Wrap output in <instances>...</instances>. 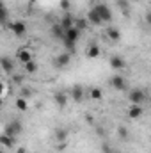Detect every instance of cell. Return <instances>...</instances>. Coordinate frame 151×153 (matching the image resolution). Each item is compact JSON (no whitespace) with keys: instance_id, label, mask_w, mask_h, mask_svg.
Masks as SVG:
<instances>
[{"instance_id":"e0dca14e","label":"cell","mask_w":151,"mask_h":153,"mask_svg":"<svg viewBox=\"0 0 151 153\" xmlns=\"http://www.w3.org/2000/svg\"><path fill=\"white\" fill-rule=\"evenodd\" d=\"M80 34H82V30H78L76 27H71V29H68V30H66V39H64V41L76 43V41L80 39Z\"/></svg>"},{"instance_id":"5bb4252c","label":"cell","mask_w":151,"mask_h":153,"mask_svg":"<svg viewBox=\"0 0 151 153\" xmlns=\"http://www.w3.org/2000/svg\"><path fill=\"white\" fill-rule=\"evenodd\" d=\"M0 66H2L4 73H7V75L14 73V61H13V59H9V57H2V59H0Z\"/></svg>"},{"instance_id":"2e32d148","label":"cell","mask_w":151,"mask_h":153,"mask_svg":"<svg viewBox=\"0 0 151 153\" xmlns=\"http://www.w3.org/2000/svg\"><path fill=\"white\" fill-rule=\"evenodd\" d=\"M52 36H53L55 39H59V41H64V39H66V30L62 29L61 23L52 25Z\"/></svg>"},{"instance_id":"30bf717a","label":"cell","mask_w":151,"mask_h":153,"mask_svg":"<svg viewBox=\"0 0 151 153\" xmlns=\"http://www.w3.org/2000/svg\"><path fill=\"white\" fill-rule=\"evenodd\" d=\"M100 55H101V48H100V45L91 43V45L87 46V50H85V57H87V59H98Z\"/></svg>"},{"instance_id":"ac0fdd59","label":"cell","mask_w":151,"mask_h":153,"mask_svg":"<svg viewBox=\"0 0 151 153\" xmlns=\"http://www.w3.org/2000/svg\"><path fill=\"white\" fill-rule=\"evenodd\" d=\"M14 107H16V111H20V112H27V111H29V100L23 98V96H18L16 102H14Z\"/></svg>"},{"instance_id":"d6a6232c","label":"cell","mask_w":151,"mask_h":153,"mask_svg":"<svg viewBox=\"0 0 151 153\" xmlns=\"http://www.w3.org/2000/svg\"><path fill=\"white\" fill-rule=\"evenodd\" d=\"M144 20H146V23H148V25L151 27V11H148V13H146V16H144Z\"/></svg>"},{"instance_id":"4dcf8cb0","label":"cell","mask_w":151,"mask_h":153,"mask_svg":"<svg viewBox=\"0 0 151 153\" xmlns=\"http://www.w3.org/2000/svg\"><path fill=\"white\" fill-rule=\"evenodd\" d=\"M68 148V141H64V143H57V152H64Z\"/></svg>"},{"instance_id":"277c9868","label":"cell","mask_w":151,"mask_h":153,"mask_svg":"<svg viewBox=\"0 0 151 153\" xmlns=\"http://www.w3.org/2000/svg\"><path fill=\"white\" fill-rule=\"evenodd\" d=\"M94 9H96L98 14L101 16L103 23H110V22H112V11H110V7H109L107 4H96Z\"/></svg>"},{"instance_id":"603a6c76","label":"cell","mask_w":151,"mask_h":153,"mask_svg":"<svg viewBox=\"0 0 151 153\" xmlns=\"http://www.w3.org/2000/svg\"><path fill=\"white\" fill-rule=\"evenodd\" d=\"M115 5L119 7V11L124 14V16H128L130 14V7H128V0H115Z\"/></svg>"},{"instance_id":"44dd1931","label":"cell","mask_w":151,"mask_h":153,"mask_svg":"<svg viewBox=\"0 0 151 153\" xmlns=\"http://www.w3.org/2000/svg\"><path fill=\"white\" fill-rule=\"evenodd\" d=\"M107 38L110 39V41H114V43L119 41V39H121V30L115 29V27H109V29H107Z\"/></svg>"},{"instance_id":"484cf974","label":"cell","mask_w":151,"mask_h":153,"mask_svg":"<svg viewBox=\"0 0 151 153\" xmlns=\"http://www.w3.org/2000/svg\"><path fill=\"white\" fill-rule=\"evenodd\" d=\"M117 135H119L121 141H128V137H130L128 128H126V126H119V128H117Z\"/></svg>"},{"instance_id":"9a60e30c","label":"cell","mask_w":151,"mask_h":153,"mask_svg":"<svg viewBox=\"0 0 151 153\" xmlns=\"http://www.w3.org/2000/svg\"><path fill=\"white\" fill-rule=\"evenodd\" d=\"M142 114H144V109H142V105H132V107L128 109V112H126L128 119H139Z\"/></svg>"},{"instance_id":"d4e9b609","label":"cell","mask_w":151,"mask_h":153,"mask_svg":"<svg viewBox=\"0 0 151 153\" xmlns=\"http://www.w3.org/2000/svg\"><path fill=\"white\" fill-rule=\"evenodd\" d=\"M23 66H25V71H27L29 75H32V73L38 71V62H36V61H30V62H27V64H23Z\"/></svg>"},{"instance_id":"7a4b0ae2","label":"cell","mask_w":151,"mask_h":153,"mask_svg":"<svg viewBox=\"0 0 151 153\" xmlns=\"http://www.w3.org/2000/svg\"><path fill=\"white\" fill-rule=\"evenodd\" d=\"M70 64H71V53H70V52H62V53L55 55V59H53V66H55L57 70L68 68Z\"/></svg>"},{"instance_id":"d6986e66","label":"cell","mask_w":151,"mask_h":153,"mask_svg":"<svg viewBox=\"0 0 151 153\" xmlns=\"http://www.w3.org/2000/svg\"><path fill=\"white\" fill-rule=\"evenodd\" d=\"M0 144H2L4 148H14L16 137H11V135H7V134H2V135H0Z\"/></svg>"},{"instance_id":"e575fe53","label":"cell","mask_w":151,"mask_h":153,"mask_svg":"<svg viewBox=\"0 0 151 153\" xmlns=\"http://www.w3.org/2000/svg\"><path fill=\"white\" fill-rule=\"evenodd\" d=\"M85 119H87V123H89V125H93V123H94V119H93V116H91V114H85Z\"/></svg>"},{"instance_id":"83f0119b","label":"cell","mask_w":151,"mask_h":153,"mask_svg":"<svg viewBox=\"0 0 151 153\" xmlns=\"http://www.w3.org/2000/svg\"><path fill=\"white\" fill-rule=\"evenodd\" d=\"M64 43V46H66V52H70L71 55H75L76 52V43H71V41H62Z\"/></svg>"},{"instance_id":"8fae6325","label":"cell","mask_w":151,"mask_h":153,"mask_svg":"<svg viewBox=\"0 0 151 153\" xmlns=\"http://www.w3.org/2000/svg\"><path fill=\"white\" fill-rule=\"evenodd\" d=\"M75 20H76V18L73 16V14H71V13H64L59 23L62 25V29H64V30H68V29H71V27H75Z\"/></svg>"},{"instance_id":"4fadbf2b","label":"cell","mask_w":151,"mask_h":153,"mask_svg":"<svg viewBox=\"0 0 151 153\" xmlns=\"http://www.w3.org/2000/svg\"><path fill=\"white\" fill-rule=\"evenodd\" d=\"M109 64H110L112 70H124L126 68V61L121 55H112L110 61H109Z\"/></svg>"},{"instance_id":"52a82bcc","label":"cell","mask_w":151,"mask_h":153,"mask_svg":"<svg viewBox=\"0 0 151 153\" xmlns=\"http://www.w3.org/2000/svg\"><path fill=\"white\" fill-rule=\"evenodd\" d=\"M11 32L16 36V38H23L27 34V25L23 22H13L11 23Z\"/></svg>"},{"instance_id":"f546056e","label":"cell","mask_w":151,"mask_h":153,"mask_svg":"<svg viewBox=\"0 0 151 153\" xmlns=\"http://www.w3.org/2000/svg\"><path fill=\"white\" fill-rule=\"evenodd\" d=\"M0 9H2V23H7V20H9V16H7V7H5V5H0Z\"/></svg>"},{"instance_id":"1f68e13d","label":"cell","mask_w":151,"mask_h":153,"mask_svg":"<svg viewBox=\"0 0 151 153\" xmlns=\"http://www.w3.org/2000/svg\"><path fill=\"white\" fill-rule=\"evenodd\" d=\"M13 82H14V84H21V82H23V76L21 75H14L13 76Z\"/></svg>"},{"instance_id":"6da1fadb","label":"cell","mask_w":151,"mask_h":153,"mask_svg":"<svg viewBox=\"0 0 151 153\" xmlns=\"http://www.w3.org/2000/svg\"><path fill=\"white\" fill-rule=\"evenodd\" d=\"M21 130H23L21 121H20V119H13V121H9V123L5 125L4 134H7V135H11V137H16V135L21 134Z\"/></svg>"},{"instance_id":"ba28073f","label":"cell","mask_w":151,"mask_h":153,"mask_svg":"<svg viewBox=\"0 0 151 153\" xmlns=\"http://www.w3.org/2000/svg\"><path fill=\"white\" fill-rule=\"evenodd\" d=\"M70 94H71V100H73V102L80 103V102H84L85 89H84L82 85H78V84H76V85H73V87H71V93H70Z\"/></svg>"},{"instance_id":"836d02e7","label":"cell","mask_w":151,"mask_h":153,"mask_svg":"<svg viewBox=\"0 0 151 153\" xmlns=\"http://www.w3.org/2000/svg\"><path fill=\"white\" fill-rule=\"evenodd\" d=\"M101 152H103V153H112V152H110V146H109V144H101Z\"/></svg>"},{"instance_id":"cb8c5ba5","label":"cell","mask_w":151,"mask_h":153,"mask_svg":"<svg viewBox=\"0 0 151 153\" xmlns=\"http://www.w3.org/2000/svg\"><path fill=\"white\" fill-rule=\"evenodd\" d=\"M89 96H91L93 100H101V98H103V93H101L100 87H91V89H89Z\"/></svg>"},{"instance_id":"ffe728a7","label":"cell","mask_w":151,"mask_h":153,"mask_svg":"<svg viewBox=\"0 0 151 153\" xmlns=\"http://www.w3.org/2000/svg\"><path fill=\"white\" fill-rule=\"evenodd\" d=\"M68 135H70V130H68V128H57L55 134H53V137H55L57 143H64V141H68Z\"/></svg>"},{"instance_id":"4316f807","label":"cell","mask_w":151,"mask_h":153,"mask_svg":"<svg viewBox=\"0 0 151 153\" xmlns=\"http://www.w3.org/2000/svg\"><path fill=\"white\" fill-rule=\"evenodd\" d=\"M59 7H61L64 13H71V0H61V2H59Z\"/></svg>"},{"instance_id":"9c48e42d","label":"cell","mask_w":151,"mask_h":153,"mask_svg":"<svg viewBox=\"0 0 151 153\" xmlns=\"http://www.w3.org/2000/svg\"><path fill=\"white\" fill-rule=\"evenodd\" d=\"M68 94L64 93V91H57L55 94H53V102H55V105L59 107V109H66V105H68Z\"/></svg>"},{"instance_id":"d590c367","label":"cell","mask_w":151,"mask_h":153,"mask_svg":"<svg viewBox=\"0 0 151 153\" xmlns=\"http://www.w3.org/2000/svg\"><path fill=\"white\" fill-rule=\"evenodd\" d=\"M16 153H27V152H25V148H18V150H16Z\"/></svg>"},{"instance_id":"7c38bea8","label":"cell","mask_w":151,"mask_h":153,"mask_svg":"<svg viewBox=\"0 0 151 153\" xmlns=\"http://www.w3.org/2000/svg\"><path fill=\"white\" fill-rule=\"evenodd\" d=\"M110 85L115 91H124L126 89V80H124V76H121V75H114L110 78Z\"/></svg>"},{"instance_id":"7402d4cb","label":"cell","mask_w":151,"mask_h":153,"mask_svg":"<svg viewBox=\"0 0 151 153\" xmlns=\"http://www.w3.org/2000/svg\"><path fill=\"white\" fill-rule=\"evenodd\" d=\"M89 25H91V23H89V20H87L85 16H80V18L75 20V27L78 29V30H85Z\"/></svg>"},{"instance_id":"f1b7e54d","label":"cell","mask_w":151,"mask_h":153,"mask_svg":"<svg viewBox=\"0 0 151 153\" xmlns=\"http://www.w3.org/2000/svg\"><path fill=\"white\" fill-rule=\"evenodd\" d=\"M20 96H23V98H27V100H29V98L32 96V89H30V87H23V89H21V94H20Z\"/></svg>"},{"instance_id":"3957f363","label":"cell","mask_w":151,"mask_h":153,"mask_svg":"<svg viewBox=\"0 0 151 153\" xmlns=\"http://www.w3.org/2000/svg\"><path fill=\"white\" fill-rule=\"evenodd\" d=\"M128 102L132 105H142L146 102V93L142 89H132L128 93Z\"/></svg>"},{"instance_id":"8992f818","label":"cell","mask_w":151,"mask_h":153,"mask_svg":"<svg viewBox=\"0 0 151 153\" xmlns=\"http://www.w3.org/2000/svg\"><path fill=\"white\" fill-rule=\"evenodd\" d=\"M85 18L89 20V23H91L93 27H101V25H103L101 16L98 14V11H96L94 7H91V9H89V13H87V16H85Z\"/></svg>"},{"instance_id":"5b68a950","label":"cell","mask_w":151,"mask_h":153,"mask_svg":"<svg viewBox=\"0 0 151 153\" xmlns=\"http://www.w3.org/2000/svg\"><path fill=\"white\" fill-rule=\"evenodd\" d=\"M14 59H16L18 62H21V64H27V62H30V61H34V59H32V52H30L29 48H25V46H21V48H18V52H16V55H14Z\"/></svg>"},{"instance_id":"8d00e7d4","label":"cell","mask_w":151,"mask_h":153,"mask_svg":"<svg viewBox=\"0 0 151 153\" xmlns=\"http://www.w3.org/2000/svg\"><path fill=\"white\" fill-rule=\"evenodd\" d=\"M133 2H142V0H133Z\"/></svg>"}]
</instances>
